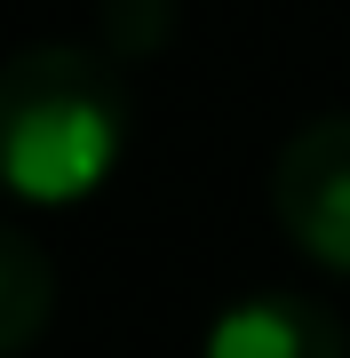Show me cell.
<instances>
[{"instance_id": "obj_1", "label": "cell", "mask_w": 350, "mask_h": 358, "mask_svg": "<svg viewBox=\"0 0 350 358\" xmlns=\"http://www.w3.org/2000/svg\"><path fill=\"white\" fill-rule=\"evenodd\" d=\"M136 112L112 56L80 40H32L0 56V192L24 207H80L128 159Z\"/></svg>"}, {"instance_id": "obj_2", "label": "cell", "mask_w": 350, "mask_h": 358, "mask_svg": "<svg viewBox=\"0 0 350 358\" xmlns=\"http://www.w3.org/2000/svg\"><path fill=\"white\" fill-rule=\"evenodd\" d=\"M271 215L311 263L350 279V120H311L271 159Z\"/></svg>"}, {"instance_id": "obj_3", "label": "cell", "mask_w": 350, "mask_h": 358, "mask_svg": "<svg viewBox=\"0 0 350 358\" xmlns=\"http://www.w3.org/2000/svg\"><path fill=\"white\" fill-rule=\"evenodd\" d=\"M199 358H350V343L311 294H239L207 319Z\"/></svg>"}, {"instance_id": "obj_4", "label": "cell", "mask_w": 350, "mask_h": 358, "mask_svg": "<svg viewBox=\"0 0 350 358\" xmlns=\"http://www.w3.org/2000/svg\"><path fill=\"white\" fill-rule=\"evenodd\" d=\"M48 310H56V271H48V255H40L24 231L0 223V358H16L24 343H40Z\"/></svg>"}]
</instances>
